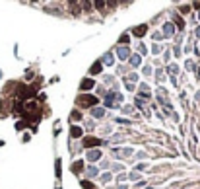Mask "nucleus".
I'll use <instances>...</instances> for the list:
<instances>
[{
  "instance_id": "f257e3e1",
  "label": "nucleus",
  "mask_w": 200,
  "mask_h": 189,
  "mask_svg": "<svg viewBox=\"0 0 200 189\" xmlns=\"http://www.w3.org/2000/svg\"><path fill=\"white\" fill-rule=\"evenodd\" d=\"M78 104L82 107H89V105H95L97 104V98L95 96H80L78 98Z\"/></svg>"
},
{
  "instance_id": "f03ea898",
  "label": "nucleus",
  "mask_w": 200,
  "mask_h": 189,
  "mask_svg": "<svg viewBox=\"0 0 200 189\" xmlns=\"http://www.w3.org/2000/svg\"><path fill=\"white\" fill-rule=\"evenodd\" d=\"M115 99H119V101H122V96L121 94H107V98H105V105H107V107H111V105H115L113 104V101H115Z\"/></svg>"
},
{
  "instance_id": "7ed1b4c3",
  "label": "nucleus",
  "mask_w": 200,
  "mask_h": 189,
  "mask_svg": "<svg viewBox=\"0 0 200 189\" xmlns=\"http://www.w3.org/2000/svg\"><path fill=\"white\" fill-rule=\"evenodd\" d=\"M117 55H119V59H122V61H124V59H128L130 51H128L126 47H119V49H117Z\"/></svg>"
},
{
  "instance_id": "20e7f679",
  "label": "nucleus",
  "mask_w": 200,
  "mask_h": 189,
  "mask_svg": "<svg viewBox=\"0 0 200 189\" xmlns=\"http://www.w3.org/2000/svg\"><path fill=\"white\" fill-rule=\"evenodd\" d=\"M84 144H86V146H97V144H101V140H99V138H91V137H89V138H86V140H84Z\"/></svg>"
},
{
  "instance_id": "39448f33",
  "label": "nucleus",
  "mask_w": 200,
  "mask_h": 189,
  "mask_svg": "<svg viewBox=\"0 0 200 189\" xmlns=\"http://www.w3.org/2000/svg\"><path fill=\"white\" fill-rule=\"evenodd\" d=\"M146 31H148V28H146V25H140V28H134V29H132V33H134V35H138V37H142Z\"/></svg>"
},
{
  "instance_id": "423d86ee",
  "label": "nucleus",
  "mask_w": 200,
  "mask_h": 189,
  "mask_svg": "<svg viewBox=\"0 0 200 189\" xmlns=\"http://www.w3.org/2000/svg\"><path fill=\"white\" fill-rule=\"evenodd\" d=\"M91 88H93V80H88V78H86V80L82 82V90L88 92V90H91Z\"/></svg>"
},
{
  "instance_id": "0eeeda50",
  "label": "nucleus",
  "mask_w": 200,
  "mask_h": 189,
  "mask_svg": "<svg viewBox=\"0 0 200 189\" xmlns=\"http://www.w3.org/2000/svg\"><path fill=\"white\" fill-rule=\"evenodd\" d=\"M97 158H101V152H99V150L88 152V160H97Z\"/></svg>"
},
{
  "instance_id": "6e6552de",
  "label": "nucleus",
  "mask_w": 200,
  "mask_h": 189,
  "mask_svg": "<svg viewBox=\"0 0 200 189\" xmlns=\"http://www.w3.org/2000/svg\"><path fill=\"white\" fill-rule=\"evenodd\" d=\"M91 115H93V117H103V115H105V109L95 107V109H91Z\"/></svg>"
},
{
  "instance_id": "1a4fd4ad",
  "label": "nucleus",
  "mask_w": 200,
  "mask_h": 189,
  "mask_svg": "<svg viewBox=\"0 0 200 189\" xmlns=\"http://www.w3.org/2000/svg\"><path fill=\"white\" fill-rule=\"evenodd\" d=\"M101 72V62H95V64L91 66V70H89V74H99Z\"/></svg>"
},
{
  "instance_id": "9d476101",
  "label": "nucleus",
  "mask_w": 200,
  "mask_h": 189,
  "mask_svg": "<svg viewBox=\"0 0 200 189\" xmlns=\"http://www.w3.org/2000/svg\"><path fill=\"white\" fill-rule=\"evenodd\" d=\"M140 61H142V59H140V55H132L130 64H132V66H138V64H140Z\"/></svg>"
},
{
  "instance_id": "9b49d317",
  "label": "nucleus",
  "mask_w": 200,
  "mask_h": 189,
  "mask_svg": "<svg viewBox=\"0 0 200 189\" xmlns=\"http://www.w3.org/2000/svg\"><path fill=\"white\" fill-rule=\"evenodd\" d=\"M163 31H165V35H171V33H173V24H165Z\"/></svg>"
},
{
  "instance_id": "f8f14e48",
  "label": "nucleus",
  "mask_w": 200,
  "mask_h": 189,
  "mask_svg": "<svg viewBox=\"0 0 200 189\" xmlns=\"http://www.w3.org/2000/svg\"><path fill=\"white\" fill-rule=\"evenodd\" d=\"M80 135H82V129H78V127H72V137H80Z\"/></svg>"
},
{
  "instance_id": "ddd939ff",
  "label": "nucleus",
  "mask_w": 200,
  "mask_h": 189,
  "mask_svg": "<svg viewBox=\"0 0 200 189\" xmlns=\"http://www.w3.org/2000/svg\"><path fill=\"white\" fill-rule=\"evenodd\" d=\"M80 170H82V162H76V164L72 166V172H76V174H78Z\"/></svg>"
},
{
  "instance_id": "4468645a",
  "label": "nucleus",
  "mask_w": 200,
  "mask_h": 189,
  "mask_svg": "<svg viewBox=\"0 0 200 189\" xmlns=\"http://www.w3.org/2000/svg\"><path fill=\"white\" fill-rule=\"evenodd\" d=\"M70 119H72V121H80V113H78V111H72Z\"/></svg>"
},
{
  "instance_id": "2eb2a0df",
  "label": "nucleus",
  "mask_w": 200,
  "mask_h": 189,
  "mask_svg": "<svg viewBox=\"0 0 200 189\" xmlns=\"http://www.w3.org/2000/svg\"><path fill=\"white\" fill-rule=\"evenodd\" d=\"M196 35H198V37H200V28H196Z\"/></svg>"
},
{
  "instance_id": "dca6fc26",
  "label": "nucleus",
  "mask_w": 200,
  "mask_h": 189,
  "mask_svg": "<svg viewBox=\"0 0 200 189\" xmlns=\"http://www.w3.org/2000/svg\"><path fill=\"white\" fill-rule=\"evenodd\" d=\"M194 8H200V2H196V4H194Z\"/></svg>"
},
{
  "instance_id": "f3484780",
  "label": "nucleus",
  "mask_w": 200,
  "mask_h": 189,
  "mask_svg": "<svg viewBox=\"0 0 200 189\" xmlns=\"http://www.w3.org/2000/svg\"><path fill=\"white\" fill-rule=\"evenodd\" d=\"M198 18H200V14H198Z\"/></svg>"
}]
</instances>
